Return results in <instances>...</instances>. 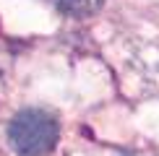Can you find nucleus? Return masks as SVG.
<instances>
[{
	"label": "nucleus",
	"instance_id": "obj_1",
	"mask_svg": "<svg viewBox=\"0 0 159 156\" xmlns=\"http://www.w3.org/2000/svg\"><path fill=\"white\" fill-rule=\"evenodd\" d=\"M57 135L60 125L44 109H24L8 125V141L21 156H44L57 143Z\"/></svg>",
	"mask_w": 159,
	"mask_h": 156
},
{
	"label": "nucleus",
	"instance_id": "obj_2",
	"mask_svg": "<svg viewBox=\"0 0 159 156\" xmlns=\"http://www.w3.org/2000/svg\"><path fill=\"white\" fill-rule=\"evenodd\" d=\"M47 3L65 16H89L102 5V0H47Z\"/></svg>",
	"mask_w": 159,
	"mask_h": 156
}]
</instances>
